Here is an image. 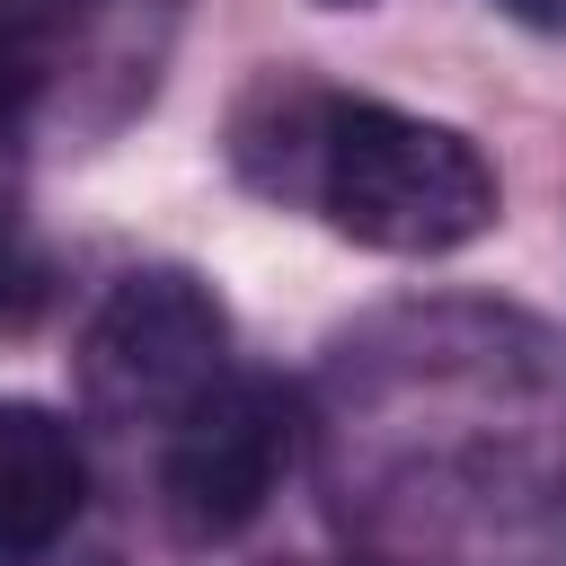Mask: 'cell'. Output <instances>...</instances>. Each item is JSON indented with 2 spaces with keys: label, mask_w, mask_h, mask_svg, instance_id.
<instances>
[{
  "label": "cell",
  "mask_w": 566,
  "mask_h": 566,
  "mask_svg": "<svg viewBox=\"0 0 566 566\" xmlns=\"http://www.w3.org/2000/svg\"><path fill=\"white\" fill-rule=\"evenodd\" d=\"M265 566H301V557H265Z\"/></svg>",
  "instance_id": "cell-7"
},
{
  "label": "cell",
  "mask_w": 566,
  "mask_h": 566,
  "mask_svg": "<svg viewBox=\"0 0 566 566\" xmlns=\"http://www.w3.org/2000/svg\"><path fill=\"white\" fill-rule=\"evenodd\" d=\"M230 371V318L186 265L124 274L80 336V398L97 424H177Z\"/></svg>",
  "instance_id": "cell-2"
},
{
  "label": "cell",
  "mask_w": 566,
  "mask_h": 566,
  "mask_svg": "<svg viewBox=\"0 0 566 566\" xmlns=\"http://www.w3.org/2000/svg\"><path fill=\"white\" fill-rule=\"evenodd\" d=\"M318 9H363V0H318Z\"/></svg>",
  "instance_id": "cell-6"
},
{
  "label": "cell",
  "mask_w": 566,
  "mask_h": 566,
  "mask_svg": "<svg viewBox=\"0 0 566 566\" xmlns=\"http://www.w3.org/2000/svg\"><path fill=\"white\" fill-rule=\"evenodd\" d=\"M88 504V460L80 433L35 407V398H0V566H35Z\"/></svg>",
  "instance_id": "cell-4"
},
{
  "label": "cell",
  "mask_w": 566,
  "mask_h": 566,
  "mask_svg": "<svg viewBox=\"0 0 566 566\" xmlns=\"http://www.w3.org/2000/svg\"><path fill=\"white\" fill-rule=\"evenodd\" d=\"M513 27H531V35H566V0H495Z\"/></svg>",
  "instance_id": "cell-5"
},
{
  "label": "cell",
  "mask_w": 566,
  "mask_h": 566,
  "mask_svg": "<svg viewBox=\"0 0 566 566\" xmlns=\"http://www.w3.org/2000/svg\"><path fill=\"white\" fill-rule=\"evenodd\" d=\"M230 168L274 203H310L336 239L380 256H451L504 212V186L469 133L380 97L310 88L292 71H265L239 97Z\"/></svg>",
  "instance_id": "cell-1"
},
{
  "label": "cell",
  "mask_w": 566,
  "mask_h": 566,
  "mask_svg": "<svg viewBox=\"0 0 566 566\" xmlns=\"http://www.w3.org/2000/svg\"><path fill=\"white\" fill-rule=\"evenodd\" d=\"M292 433H301V407H292L283 380H265V371H221V380L168 424L159 495H168L177 539H195V548L239 539V531L265 513V495L283 486Z\"/></svg>",
  "instance_id": "cell-3"
}]
</instances>
